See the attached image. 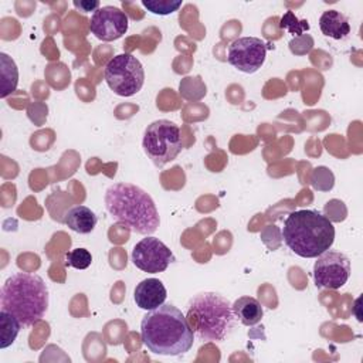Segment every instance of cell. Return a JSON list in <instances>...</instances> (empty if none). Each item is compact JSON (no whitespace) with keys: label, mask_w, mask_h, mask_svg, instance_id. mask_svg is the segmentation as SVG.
<instances>
[{"label":"cell","mask_w":363,"mask_h":363,"mask_svg":"<svg viewBox=\"0 0 363 363\" xmlns=\"http://www.w3.org/2000/svg\"><path fill=\"white\" fill-rule=\"evenodd\" d=\"M167 291L163 282L157 278H146L140 281L133 292L136 306L145 311H152L164 303Z\"/></svg>","instance_id":"obj_12"},{"label":"cell","mask_w":363,"mask_h":363,"mask_svg":"<svg viewBox=\"0 0 363 363\" xmlns=\"http://www.w3.org/2000/svg\"><path fill=\"white\" fill-rule=\"evenodd\" d=\"M140 337L152 353L162 356L183 354L194 343V332L186 316L172 303L147 311L140 322Z\"/></svg>","instance_id":"obj_1"},{"label":"cell","mask_w":363,"mask_h":363,"mask_svg":"<svg viewBox=\"0 0 363 363\" xmlns=\"http://www.w3.org/2000/svg\"><path fill=\"white\" fill-rule=\"evenodd\" d=\"M129 18L115 6L99 7L91 17L89 30L101 41H115L126 34Z\"/></svg>","instance_id":"obj_11"},{"label":"cell","mask_w":363,"mask_h":363,"mask_svg":"<svg viewBox=\"0 0 363 363\" xmlns=\"http://www.w3.org/2000/svg\"><path fill=\"white\" fill-rule=\"evenodd\" d=\"M233 311L235 318L245 326L257 325L264 316V309L259 301L252 296H240L233 303Z\"/></svg>","instance_id":"obj_15"},{"label":"cell","mask_w":363,"mask_h":363,"mask_svg":"<svg viewBox=\"0 0 363 363\" xmlns=\"http://www.w3.org/2000/svg\"><path fill=\"white\" fill-rule=\"evenodd\" d=\"M0 305L23 326H33L48 309V288L37 274L16 272L4 281L0 289Z\"/></svg>","instance_id":"obj_4"},{"label":"cell","mask_w":363,"mask_h":363,"mask_svg":"<svg viewBox=\"0 0 363 363\" xmlns=\"http://www.w3.org/2000/svg\"><path fill=\"white\" fill-rule=\"evenodd\" d=\"M64 223L68 225L69 230L79 233V234H89L96 223V214L86 206H74L69 208L64 216Z\"/></svg>","instance_id":"obj_13"},{"label":"cell","mask_w":363,"mask_h":363,"mask_svg":"<svg viewBox=\"0 0 363 363\" xmlns=\"http://www.w3.org/2000/svg\"><path fill=\"white\" fill-rule=\"evenodd\" d=\"M21 322L10 312L1 309L0 311V347L6 349L14 343L20 329Z\"/></svg>","instance_id":"obj_17"},{"label":"cell","mask_w":363,"mask_h":363,"mask_svg":"<svg viewBox=\"0 0 363 363\" xmlns=\"http://www.w3.org/2000/svg\"><path fill=\"white\" fill-rule=\"evenodd\" d=\"M0 65H1V92L0 96L6 98L11 92L16 91L18 84V69L16 62L4 52L0 54Z\"/></svg>","instance_id":"obj_16"},{"label":"cell","mask_w":363,"mask_h":363,"mask_svg":"<svg viewBox=\"0 0 363 363\" xmlns=\"http://www.w3.org/2000/svg\"><path fill=\"white\" fill-rule=\"evenodd\" d=\"M108 86L119 96H132L138 94L145 82V69L142 62L132 54L123 52L112 57L104 71Z\"/></svg>","instance_id":"obj_7"},{"label":"cell","mask_w":363,"mask_h":363,"mask_svg":"<svg viewBox=\"0 0 363 363\" xmlns=\"http://www.w3.org/2000/svg\"><path fill=\"white\" fill-rule=\"evenodd\" d=\"M186 319L194 335L204 342L224 340L235 326L233 305L216 292H201L191 298Z\"/></svg>","instance_id":"obj_5"},{"label":"cell","mask_w":363,"mask_h":363,"mask_svg":"<svg viewBox=\"0 0 363 363\" xmlns=\"http://www.w3.org/2000/svg\"><path fill=\"white\" fill-rule=\"evenodd\" d=\"M350 261L339 251H325L316 257L313 265V281L318 288L339 289L350 277Z\"/></svg>","instance_id":"obj_8"},{"label":"cell","mask_w":363,"mask_h":363,"mask_svg":"<svg viewBox=\"0 0 363 363\" xmlns=\"http://www.w3.org/2000/svg\"><path fill=\"white\" fill-rule=\"evenodd\" d=\"M319 27L323 35L342 40L350 33V24L345 14L337 10H326L319 17Z\"/></svg>","instance_id":"obj_14"},{"label":"cell","mask_w":363,"mask_h":363,"mask_svg":"<svg viewBox=\"0 0 363 363\" xmlns=\"http://www.w3.org/2000/svg\"><path fill=\"white\" fill-rule=\"evenodd\" d=\"M130 257L136 268L149 274L163 272L174 261L172 250L159 238L149 235L133 247Z\"/></svg>","instance_id":"obj_9"},{"label":"cell","mask_w":363,"mask_h":363,"mask_svg":"<svg viewBox=\"0 0 363 363\" xmlns=\"http://www.w3.org/2000/svg\"><path fill=\"white\" fill-rule=\"evenodd\" d=\"M142 6L157 16H167L177 11L182 7V1L173 0H142Z\"/></svg>","instance_id":"obj_18"},{"label":"cell","mask_w":363,"mask_h":363,"mask_svg":"<svg viewBox=\"0 0 363 363\" xmlns=\"http://www.w3.org/2000/svg\"><path fill=\"white\" fill-rule=\"evenodd\" d=\"M74 6L77 9H79L82 13H88V11H96L99 9V1L94 0V1H89V0H79V1H74Z\"/></svg>","instance_id":"obj_20"},{"label":"cell","mask_w":363,"mask_h":363,"mask_svg":"<svg viewBox=\"0 0 363 363\" xmlns=\"http://www.w3.org/2000/svg\"><path fill=\"white\" fill-rule=\"evenodd\" d=\"M67 264L75 269H85L92 262V255L86 248H74L65 254Z\"/></svg>","instance_id":"obj_19"},{"label":"cell","mask_w":363,"mask_h":363,"mask_svg":"<svg viewBox=\"0 0 363 363\" xmlns=\"http://www.w3.org/2000/svg\"><path fill=\"white\" fill-rule=\"evenodd\" d=\"M267 57V44L258 37H240L234 40L227 52L230 65L245 74L257 72Z\"/></svg>","instance_id":"obj_10"},{"label":"cell","mask_w":363,"mask_h":363,"mask_svg":"<svg viewBox=\"0 0 363 363\" xmlns=\"http://www.w3.org/2000/svg\"><path fill=\"white\" fill-rule=\"evenodd\" d=\"M282 238L288 248L302 258H316L335 241L332 221L318 210L303 208L286 216Z\"/></svg>","instance_id":"obj_3"},{"label":"cell","mask_w":363,"mask_h":363,"mask_svg":"<svg viewBox=\"0 0 363 363\" xmlns=\"http://www.w3.org/2000/svg\"><path fill=\"white\" fill-rule=\"evenodd\" d=\"M105 207L111 217L136 234H153L159 213L149 193L132 183H115L105 191Z\"/></svg>","instance_id":"obj_2"},{"label":"cell","mask_w":363,"mask_h":363,"mask_svg":"<svg viewBox=\"0 0 363 363\" xmlns=\"http://www.w3.org/2000/svg\"><path fill=\"white\" fill-rule=\"evenodd\" d=\"M142 146L155 166L163 167L173 162L183 149L180 128L167 119H157L147 125Z\"/></svg>","instance_id":"obj_6"}]
</instances>
